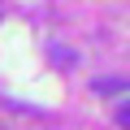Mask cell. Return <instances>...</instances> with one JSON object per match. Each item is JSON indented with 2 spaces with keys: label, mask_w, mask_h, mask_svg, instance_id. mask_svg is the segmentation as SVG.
I'll list each match as a JSON object with an SVG mask.
<instances>
[{
  "label": "cell",
  "mask_w": 130,
  "mask_h": 130,
  "mask_svg": "<svg viewBox=\"0 0 130 130\" xmlns=\"http://www.w3.org/2000/svg\"><path fill=\"white\" fill-rule=\"evenodd\" d=\"M113 121H117V126H121V130H130V104H121V108H117V117H113Z\"/></svg>",
  "instance_id": "obj_2"
},
{
  "label": "cell",
  "mask_w": 130,
  "mask_h": 130,
  "mask_svg": "<svg viewBox=\"0 0 130 130\" xmlns=\"http://www.w3.org/2000/svg\"><path fill=\"white\" fill-rule=\"evenodd\" d=\"M52 61H56V65H70L74 52H70V48H52Z\"/></svg>",
  "instance_id": "obj_1"
}]
</instances>
